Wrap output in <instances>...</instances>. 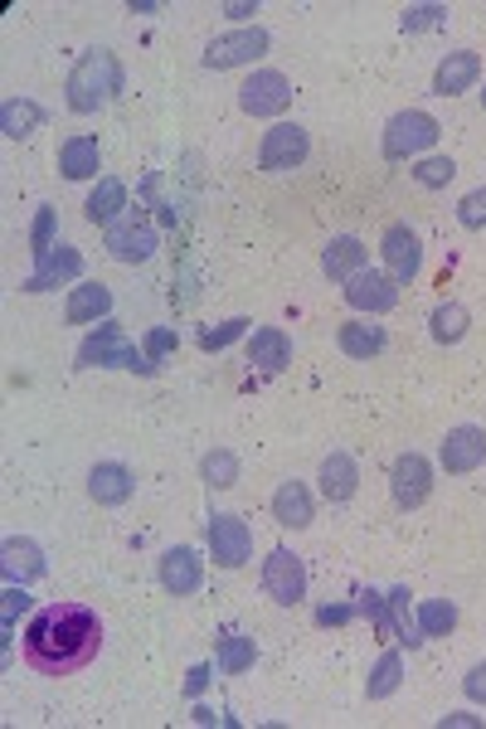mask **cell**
Here are the masks:
<instances>
[{
    "mask_svg": "<svg viewBox=\"0 0 486 729\" xmlns=\"http://www.w3.org/2000/svg\"><path fill=\"white\" fill-rule=\"evenodd\" d=\"M102 647V618L88 604H49L24 628V667L40 676H73L93 667Z\"/></svg>",
    "mask_w": 486,
    "mask_h": 729,
    "instance_id": "1",
    "label": "cell"
},
{
    "mask_svg": "<svg viewBox=\"0 0 486 729\" xmlns=\"http://www.w3.org/2000/svg\"><path fill=\"white\" fill-rule=\"evenodd\" d=\"M122 93V63L108 49H88L69 73V108L73 112H98Z\"/></svg>",
    "mask_w": 486,
    "mask_h": 729,
    "instance_id": "2",
    "label": "cell"
},
{
    "mask_svg": "<svg viewBox=\"0 0 486 729\" xmlns=\"http://www.w3.org/2000/svg\"><path fill=\"white\" fill-rule=\"evenodd\" d=\"M443 126L428 118V112H399V118H389L385 126V156L389 161H408V156H424V151L438 142Z\"/></svg>",
    "mask_w": 486,
    "mask_h": 729,
    "instance_id": "3",
    "label": "cell"
},
{
    "mask_svg": "<svg viewBox=\"0 0 486 729\" xmlns=\"http://www.w3.org/2000/svg\"><path fill=\"white\" fill-rule=\"evenodd\" d=\"M263 594L283 608H297L306 598V569L292 549H273V555L263 559Z\"/></svg>",
    "mask_w": 486,
    "mask_h": 729,
    "instance_id": "4",
    "label": "cell"
},
{
    "mask_svg": "<svg viewBox=\"0 0 486 729\" xmlns=\"http://www.w3.org/2000/svg\"><path fill=\"white\" fill-rule=\"evenodd\" d=\"M79 365H122V369H142V375H156V365L136 355V345L122 336V326H102L98 336L83 341Z\"/></svg>",
    "mask_w": 486,
    "mask_h": 729,
    "instance_id": "5",
    "label": "cell"
},
{
    "mask_svg": "<svg viewBox=\"0 0 486 729\" xmlns=\"http://www.w3.org/2000/svg\"><path fill=\"white\" fill-rule=\"evenodd\" d=\"M389 492H394V506L404 510H418L433 492V467L424 453H399L389 467Z\"/></svg>",
    "mask_w": 486,
    "mask_h": 729,
    "instance_id": "6",
    "label": "cell"
},
{
    "mask_svg": "<svg viewBox=\"0 0 486 729\" xmlns=\"http://www.w3.org/2000/svg\"><path fill=\"white\" fill-rule=\"evenodd\" d=\"M306 151H312V142H306V126L297 122H277L273 132L263 136V146H259V165L263 171H297V165L306 161Z\"/></svg>",
    "mask_w": 486,
    "mask_h": 729,
    "instance_id": "7",
    "label": "cell"
},
{
    "mask_svg": "<svg viewBox=\"0 0 486 729\" xmlns=\"http://www.w3.org/2000/svg\"><path fill=\"white\" fill-rule=\"evenodd\" d=\"M287 102H292V83L277 69L253 73V79L239 88V108L249 112V118H277V112H287Z\"/></svg>",
    "mask_w": 486,
    "mask_h": 729,
    "instance_id": "8",
    "label": "cell"
},
{
    "mask_svg": "<svg viewBox=\"0 0 486 729\" xmlns=\"http://www.w3.org/2000/svg\"><path fill=\"white\" fill-rule=\"evenodd\" d=\"M345 302H351L355 312H369V316L394 312V306H399V283H394L389 273L361 267V273H355L351 283H345Z\"/></svg>",
    "mask_w": 486,
    "mask_h": 729,
    "instance_id": "9",
    "label": "cell"
},
{
    "mask_svg": "<svg viewBox=\"0 0 486 729\" xmlns=\"http://www.w3.org/2000/svg\"><path fill=\"white\" fill-rule=\"evenodd\" d=\"M210 549H214V565L220 569H243L253 555V530L249 520L239 516H214L210 520Z\"/></svg>",
    "mask_w": 486,
    "mask_h": 729,
    "instance_id": "10",
    "label": "cell"
},
{
    "mask_svg": "<svg viewBox=\"0 0 486 729\" xmlns=\"http://www.w3.org/2000/svg\"><path fill=\"white\" fill-rule=\"evenodd\" d=\"M379 253H385V267L394 283H414L418 267H424V243L408 224H389L385 239H379Z\"/></svg>",
    "mask_w": 486,
    "mask_h": 729,
    "instance_id": "11",
    "label": "cell"
},
{
    "mask_svg": "<svg viewBox=\"0 0 486 729\" xmlns=\"http://www.w3.org/2000/svg\"><path fill=\"white\" fill-rule=\"evenodd\" d=\"M267 49V30H234L220 34L204 49V69H239V63H253Z\"/></svg>",
    "mask_w": 486,
    "mask_h": 729,
    "instance_id": "12",
    "label": "cell"
},
{
    "mask_svg": "<svg viewBox=\"0 0 486 729\" xmlns=\"http://www.w3.org/2000/svg\"><path fill=\"white\" fill-rule=\"evenodd\" d=\"M108 253L118 263H146L151 253H156V229H151L146 220H118L108 224Z\"/></svg>",
    "mask_w": 486,
    "mask_h": 729,
    "instance_id": "13",
    "label": "cell"
},
{
    "mask_svg": "<svg viewBox=\"0 0 486 729\" xmlns=\"http://www.w3.org/2000/svg\"><path fill=\"white\" fill-rule=\"evenodd\" d=\"M200 584H204V559L195 555V549H190V545L165 549V555H161V588H165V594L185 598V594H195Z\"/></svg>",
    "mask_w": 486,
    "mask_h": 729,
    "instance_id": "14",
    "label": "cell"
},
{
    "mask_svg": "<svg viewBox=\"0 0 486 729\" xmlns=\"http://www.w3.org/2000/svg\"><path fill=\"white\" fill-rule=\"evenodd\" d=\"M443 472H453V477H463V472H477L482 463H486V433L482 428H472V424H463V428H453L443 438Z\"/></svg>",
    "mask_w": 486,
    "mask_h": 729,
    "instance_id": "15",
    "label": "cell"
},
{
    "mask_svg": "<svg viewBox=\"0 0 486 729\" xmlns=\"http://www.w3.org/2000/svg\"><path fill=\"white\" fill-rule=\"evenodd\" d=\"M477 79H482V59L472 54V49H457V54H447L438 63V73H433V93H438V98H457V93H467Z\"/></svg>",
    "mask_w": 486,
    "mask_h": 729,
    "instance_id": "16",
    "label": "cell"
},
{
    "mask_svg": "<svg viewBox=\"0 0 486 729\" xmlns=\"http://www.w3.org/2000/svg\"><path fill=\"white\" fill-rule=\"evenodd\" d=\"M369 263V249L355 234H341V239H331L326 243V253H322V267H326V277L331 283H351L355 273Z\"/></svg>",
    "mask_w": 486,
    "mask_h": 729,
    "instance_id": "17",
    "label": "cell"
},
{
    "mask_svg": "<svg viewBox=\"0 0 486 729\" xmlns=\"http://www.w3.org/2000/svg\"><path fill=\"white\" fill-rule=\"evenodd\" d=\"M88 492H93L98 506H122V502H132L136 477L122 463H98L93 472H88Z\"/></svg>",
    "mask_w": 486,
    "mask_h": 729,
    "instance_id": "18",
    "label": "cell"
},
{
    "mask_svg": "<svg viewBox=\"0 0 486 729\" xmlns=\"http://www.w3.org/2000/svg\"><path fill=\"white\" fill-rule=\"evenodd\" d=\"M249 365H259L263 375H277V369H287V365H292V341H287V331H277V326L253 331V341H249Z\"/></svg>",
    "mask_w": 486,
    "mask_h": 729,
    "instance_id": "19",
    "label": "cell"
},
{
    "mask_svg": "<svg viewBox=\"0 0 486 729\" xmlns=\"http://www.w3.org/2000/svg\"><path fill=\"white\" fill-rule=\"evenodd\" d=\"M83 273V253L69 249V243H59V253H49V259H40V273L24 283V292H49L59 283H69V277Z\"/></svg>",
    "mask_w": 486,
    "mask_h": 729,
    "instance_id": "20",
    "label": "cell"
},
{
    "mask_svg": "<svg viewBox=\"0 0 486 729\" xmlns=\"http://www.w3.org/2000/svg\"><path fill=\"white\" fill-rule=\"evenodd\" d=\"M273 516H277V526H287V530H306L312 526V492H306L302 482H283L273 492Z\"/></svg>",
    "mask_w": 486,
    "mask_h": 729,
    "instance_id": "21",
    "label": "cell"
},
{
    "mask_svg": "<svg viewBox=\"0 0 486 729\" xmlns=\"http://www.w3.org/2000/svg\"><path fill=\"white\" fill-rule=\"evenodd\" d=\"M102 165V151H98V136H69V142L59 146V171L69 175V181H88V175H98Z\"/></svg>",
    "mask_w": 486,
    "mask_h": 729,
    "instance_id": "22",
    "label": "cell"
},
{
    "mask_svg": "<svg viewBox=\"0 0 486 729\" xmlns=\"http://www.w3.org/2000/svg\"><path fill=\"white\" fill-rule=\"evenodd\" d=\"M361 486V467L351 463V453H331L322 463V496L326 502H351Z\"/></svg>",
    "mask_w": 486,
    "mask_h": 729,
    "instance_id": "23",
    "label": "cell"
},
{
    "mask_svg": "<svg viewBox=\"0 0 486 729\" xmlns=\"http://www.w3.org/2000/svg\"><path fill=\"white\" fill-rule=\"evenodd\" d=\"M0 126H6L10 142H30V136L44 126V108L30 98H10L6 108H0Z\"/></svg>",
    "mask_w": 486,
    "mask_h": 729,
    "instance_id": "24",
    "label": "cell"
},
{
    "mask_svg": "<svg viewBox=\"0 0 486 729\" xmlns=\"http://www.w3.org/2000/svg\"><path fill=\"white\" fill-rule=\"evenodd\" d=\"M336 341H341V351L351 355V361H369V355H379L389 345L385 326H369V322H345Z\"/></svg>",
    "mask_w": 486,
    "mask_h": 729,
    "instance_id": "25",
    "label": "cell"
},
{
    "mask_svg": "<svg viewBox=\"0 0 486 729\" xmlns=\"http://www.w3.org/2000/svg\"><path fill=\"white\" fill-rule=\"evenodd\" d=\"M118 210H126V185L122 181H98V190L88 195V204H83V214L93 224H118Z\"/></svg>",
    "mask_w": 486,
    "mask_h": 729,
    "instance_id": "26",
    "label": "cell"
},
{
    "mask_svg": "<svg viewBox=\"0 0 486 729\" xmlns=\"http://www.w3.org/2000/svg\"><path fill=\"white\" fill-rule=\"evenodd\" d=\"M108 312H112V292L102 287V283L73 287V297H69V322H73V326L98 322V316H108Z\"/></svg>",
    "mask_w": 486,
    "mask_h": 729,
    "instance_id": "27",
    "label": "cell"
},
{
    "mask_svg": "<svg viewBox=\"0 0 486 729\" xmlns=\"http://www.w3.org/2000/svg\"><path fill=\"white\" fill-rule=\"evenodd\" d=\"M253 661H259V647H253V637H243V632H229L224 642H220V671H224V676H239V671H249Z\"/></svg>",
    "mask_w": 486,
    "mask_h": 729,
    "instance_id": "28",
    "label": "cell"
},
{
    "mask_svg": "<svg viewBox=\"0 0 486 729\" xmlns=\"http://www.w3.org/2000/svg\"><path fill=\"white\" fill-rule=\"evenodd\" d=\"M457 628V608L447 604V598H428V604H418V632L424 637H447Z\"/></svg>",
    "mask_w": 486,
    "mask_h": 729,
    "instance_id": "29",
    "label": "cell"
},
{
    "mask_svg": "<svg viewBox=\"0 0 486 729\" xmlns=\"http://www.w3.org/2000/svg\"><path fill=\"white\" fill-rule=\"evenodd\" d=\"M463 336H467V306L443 302L438 312H433V341H438V345H457Z\"/></svg>",
    "mask_w": 486,
    "mask_h": 729,
    "instance_id": "30",
    "label": "cell"
},
{
    "mask_svg": "<svg viewBox=\"0 0 486 729\" xmlns=\"http://www.w3.org/2000/svg\"><path fill=\"white\" fill-rule=\"evenodd\" d=\"M408 175H414V181L424 185V190H443V185H453L457 165H453V156H424Z\"/></svg>",
    "mask_w": 486,
    "mask_h": 729,
    "instance_id": "31",
    "label": "cell"
},
{
    "mask_svg": "<svg viewBox=\"0 0 486 729\" xmlns=\"http://www.w3.org/2000/svg\"><path fill=\"white\" fill-rule=\"evenodd\" d=\"M399 671H404L399 651H385V657H379V667H375V676H369V700L394 696V690H399Z\"/></svg>",
    "mask_w": 486,
    "mask_h": 729,
    "instance_id": "32",
    "label": "cell"
},
{
    "mask_svg": "<svg viewBox=\"0 0 486 729\" xmlns=\"http://www.w3.org/2000/svg\"><path fill=\"white\" fill-rule=\"evenodd\" d=\"M6 569L10 574H30V579H40V574H44V565H40V549H34L30 540H10L6 545Z\"/></svg>",
    "mask_w": 486,
    "mask_h": 729,
    "instance_id": "33",
    "label": "cell"
},
{
    "mask_svg": "<svg viewBox=\"0 0 486 729\" xmlns=\"http://www.w3.org/2000/svg\"><path fill=\"white\" fill-rule=\"evenodd\" d=\"M204 477H210V486H234L239 482V463H234V453H210L204 457Z\"/></svg>",
    "mask_w": 486,
    "mask_h": 729,
    "instance_id": "34",
    "label": "cell"
},
{
    "mask_svg": "<svg viewBox=\"0 0 486 729\" xmlns=\"http://www.w3.org/2000/svg\"><path fill=\"white\" fill-rule=\"evenodd\" d=\"M243 331H249V322H243V316H234V322H224V326H204V331H200V345H204V351H224V345H234Z\"/></svg>",
    "mask_w": 486,
    "mask_h": 729,
    "instance_id": "35",
    "label": "cell"
},
{
    "mask_svg": "<svg viewBox=\"0 0 486 729\" xmlns=\"http://www.w3.org/2000/svg\"><path fill=\"white\" fill-rule=\"evenodd\" d=\"M457 220H463L467 229H486V185L457 200Z\"/></svg>",
    "mask_w": 486,
    "mask_h": 729,
    "instance_id": "36",
    "label": "cell"
},
{
    "mask_svg": "<svg viewBox=\"0 0 486 729\" xmlns=\"http://www.w3.org/2000/svg\"><path fill=\"white\" fill-rule=\"evenodd\" d=\"M54 253V210H40V220H34V259H49Z\"/></svg>",
    "mask_w": 486,
    "mask_h": 729,
    "instance_id": "37",
    "label": "cell"
},
{
    "mask_svg": "<svg viewBox=\"0 0 486 729\" xmlns=\"http://www.w3.org/2000/svg\"><path fill=\"white\" fill-rule=\"evenodd\" d=\"M447 10L443 6H418V10H404V30L414 34V30H433V24H443Z\"/></svg>",
    "mask_w": 486,
    "mask_h": 729,
    "instance_id": "38",
    "label": "cell"
},
{
    "mask_svg": "<svg viewBox=\"0 0 486 729\" xmlns=\"http://www.w3.org/2000/svg\"><path fill=\"white\" fill-rule=\"evenodd\" d=\"M365 612H369V618H375L379 637H394V618L385 612V598H379V594H365Z\"/></svg>",
    "mask_w": 486,
    "mask_h": 729,
    "instance_id": "39",
    "label": "cell"
},
{
    "mask_svg": "<svg viewBox=\"0 0 486 729\" xmlns=\"http://www.w3.org/2000/svg\"><path fill=\"white\" fill-rule=\"evenodd\" d=\"M351 618H355V608H345V604L316 608V622H322V628H341V622H351Z\"/></svg>",
    "mask_w": 486,
    "mask_h": 729,
    "instance_id": "40",
    "label": "cell"
},
{
    "mask_svg": "<svg viewBox=\"0 0 486 729\" xmlns=\"http://www.w3.org/2000/svg\"><path fill=\"white\" fill-rule=\"evenodd\" d=\"M467 696H472V700H482V706H486V661H482V667H472V671H467Z\"/></svg>",
    "mask_w": 486,
    "mask_h": 729,
    "instance_id": "41",
    "label": "cell"
},
{
    "mask_svg": "<svg viewBox=\"0 0 486 729\" xmlns=\"http://www.w3.org/2000/svg\"><path fill=\"white\" fill-rule=\"evenodd\" d=\"M171 345H175V336H171V331H151V336H146V351H151V361H161V355L171 351Z\"/></svg>",
    "mask_w": 486,
    "mask_h": 729,
    "instance_id": "42",
    "label": "cell"
},
{
    "mask_svg": "<svg viewBox=\"0 0 486 729\" xmlns=\"http://www.w3.org/2000/svg\"><path fill=\"white\" fill-rule=\"evenodd\" d=\"M204 681H210V667H195V671H190V681H185V690H190V696H200Z\"/></svg>",
    "mask_w": 486,
    "mask_h": 729,
    "instance_id": "43",
    "label": "cell"
},
{
    "mask_svg": "<svg viewBox=\"0 0 486 729\" xmlns=\"http://www.w3.org/2000/svg\"><path fill=\"white\" fill-rule=\"evenodd\" d=\"M482 108H486V93H482Z\"/></svg>",
    "mask_w": 486,
    "mask_h": 729,
    "instance_id": "44",
    "label": "cell"
}]
</instances>
